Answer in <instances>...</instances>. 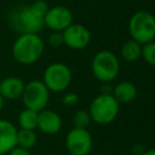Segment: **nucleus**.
Here are the masks:
<instances>
[{
  "instance_id": "1",
  "label": "nucleus",
  "mask_w": 155,
  "mask_h": 155,
  "mask_svg": "<svg viewBox=\"0 0 155 155\" xmlns=\"http://www.w3.org/2000/svg\"><path fill=\"white\" fill-rule=\"evenodd\" d=\"M48 5L45 0H35L29 5L18 6L10 13L8 23L11 28L19 34H39L45 27L44 17Z\"/></svg>"
},
{
  "instance_id": "2",
  "label": "nucleus",
  "mask_w": 155,
  "mask_h": 155,
  "mask_svg": "<svg viewBox=\"0 0 155 155\" xmlns=\"http://www.w3.org/2000/svg\"><path fill=\"white\" fill-rule=\"evenodd\" d=\"M45 51V42L39 34L25 33L19 34L12 45L13 59L23 65L36 63Z\"/></svg>"
},
{
  "instance_id": "3",
  "label": "nucleus",
  "mask_w": 155,
  "mask_h": 155,
  "mask_svg": "<svg viewBox=\"0 0 155 155\" xmlns=\"http://www.w3.org/2000/svg\"><path fill=\"white\" fill-rule=\"evenodd\" d=\"M119 110L120 103L111 93H99L91 101L87 111L92 122L97 125H108L117 117Z\"/></svg>"
},
{
  "instance_id": "4",
  "label": "nucleus",
  "mask_w": 155,
  "mask_h": 155,
  "mask_svg": "<svg viewBox=\"0 0 155 155\" xmlns=\"http://www.w3.org/2000/svg\"><path fill=\"white\" fill-rule=\"evenodd\" d=\"M91 70L98 81L109 84L116 79L120 73V61L114 52L109 50H101L92 58Z\"/></svg>"
},
{
  "instance_id": "5",
  "label": "nucleus",
  "mask_w": 155,
  "mask_h": 155,
  "mask_svg": "<svg viewBox=\"0 0 155 155\" xmlns=\"http://www.w3.org/2000/svg\"><path fill=\"white\" fill-rule=\"evenodd\" d=\"M131 39L140 45L155 40V16L149 11H137L128 21Z\"/></svg>"
},
{
  "instance_id": "6",
  "label": "nucleus",
  "mask_w": 155,
  "mask_h": 155,
  "mask_svg": "<svg viewBox=\"0 0 155 155\" xmlns=\"http://www.w3.org/2000/svg\"><path fill=\"white\" fill-rule=\"evenodd\" d=\"M73 74L70 68L62 63L54 62L46 67L42 74V82L50 92H64L71 84Z\"/></svg>"
},
{
  "instance_id": "7",
  "label": "nucleus",
  "mask_w": 155,
  "mask_h": 155,
  "mask_svg": "<svg viewBox=\"0 0 155 155\" xmlns=\"http://www.w3.org/2000/svg\"><path fill=\"white\" fill-rule=\"evenodd\" d=\"M21 99L24 108L39 113L46 109L50 101V91L41 80H31L25 84Z\"/></svg>"
},
{
  "instance_id": "8",
  "label": "nucleus",
  "mask_w": 155,
  "mask_h": 155,
  "mask_svg": "<svg viewBox=\"0 0 155 155\" xmlns=\"http://www.w3.org/2000/svg\"><path fill=\"white\" fill-rule=\"evenodd\" d=\"M93 139L87 128L73 127L65 136V149L69 155H90Z\"/></svg>"
},
{
  "instance_id": "9",
  "label": "nucleus",
  "mask_w": 155,
  "mask_h": 155,
  "mask_svg": "<svg viewBox=\"0 0 155 155\" xmlns=\"http://www.w3.org/2000/svg\"><path fill=\"white\" fill-rule=\"evenodd\" d=\"M73 23V12L62 5L48 7L45 17L44 24L52 31H63Z\"/></svg>"
},
{
  "instance_id": "10",
  "label": "nucleus",
  "mask_w": 155,
  "mask_h": 155,
  "mask_svg": "<svg viewBox=\"0 0 155 155\" xmlns=\"http://www.w3.org/2000/svg\"><path fill=\"white\" fill-rule=\"evenodd\" d=\"M64 45L71 50H82L91 42V33L84 24L71 23L62 31Z\"/></svg>"
},
{
  "instance_id": "11",
  "label": "nucleus",
  "mask_w": 155,
  "mask_h": 155,
  "mask_svg": "<svg viewBox=\"0 0 155 155\" xmlns=\"http://www.w3.org/2000/svg\"><path fill=\"white\" fill-rule=\"evenodd\" d=\"M63 125L61 115L51 109H44L38 114L36 128L45 134H56L61 131Z\"/></svg>"
},
{
  "instance_id": "12",
  "label": "nucleus",
  "mask_w": 155,
  "mask_h": 155,
  "mask_svg": "<svg viewBox=\"0 0 155 155\" xmlns=\"http://www.w3.org/2000/svg\"><path fill=\"white\" fill-rule=\"evenodd\" d=\"M25 82L18 76H6L0 82V96L4 101H16L22 97Z\"/></svg>"
},
{
  "instance_id": "13",
  "label": "nucleus",
  "mask_w": 155,
  "mask_h": 155,
  "mask_svg": "<svg viewBox=\"0 0 155 155\" xmlns=\"http://www.w3.org/2000/svg\"><path fill=\"white\" fill-rule=\"evenodd\" d=\"M17 130L11 121L0 119V155L8 154L16 147Z\"/></svg>"
},
{
  "instance_id": "14",
  "label": "nucleus",
  "mask_w": 155,
  "mask_h": 155,
  "mask_svg": "<svg viewBox=\"0 0 155 155\" xmlns=\"http://www.w3.org/2000/svg\"><path fill=\"white\" fill-rule=\"evenodd\" d=\"M137 86L132 81H120L117 82L111 91L113 97L119 103H131L137 97Z\"/></svg>"
},
{
  "instance_id": "15",
  "label": "nucleus",
  "mask_w": 155,
  "mask_h": 155,
  "mask_svg": "<svg viewBox=\"0 0 155 155\" xmlns=\"http://www.w3.org/2000/svg\"><path fill=\"white\" fill-rule=\"evenodd\" d=\"M120 53L124 61L128 63H133L138 61L142 56V45L132 39H128L122 44Z\"/></svg>"
},
{
  "instance_id": "16",
  "label": "nucleus",
  "mask_w": 155,
  "mask_h": 155,
  "mask_svg": "<svg viewBox=\"0 0 155 155\" xmlns=\"http://www.w3.org/2000/svg\"><path fill=\"white\" fill-rule=\"evenodd\" d=\"M38 142V136L34 130H17V136H16V147L30 150L36 145Z\"/></svg>"
},
{
  "instance_id": "17",
  "label": "nucleus",
  "mask_w": 155,
  "mask_h": 155,
  "mask_svg": "<svg viewBox=\"0 0 155 155\" xmlns=\"http://www.w3.org/2000/svg\"><path fill=\"white\" fill-rule=\"evenodd\" d=\"M38 111L24 108L18 115V126L22 130H36L38 126Z\"/></svg>"
},
{
  "instance_id": "18",
  "label": "nucleus",
  "mask_w": 155,
  "mask_h": 155,
  "mask_svg": "<svg viewBox=\"0 0 155 155\" xmlns=\"http://www.w3.org/2000/svg\"><path fill=\"white\" fill-rule=\"evenodd\" d=\"M91 122V117L87 110L85 109H79L75 111L73 116V127L76 128H87Z\"/></svg>"
},
{
  "instance_id": "19",
  "label": "nucleus",
  "mask_w": 155,
  "mask_h": 155,
  "mask_svg": "<svg viewBox=\"0 0 155 155\" xmlns=\"http://www.w3.org/2000/svg\"><path fill=\"white\" fill-rule=\"evenodd\" d=\"M140 58H143L144 62L148 63L149 65L155 67V40L142 45V56H140Z\"/></svg>"
},
{
  "instance_id": "20",
  "label": "nucleus",
  "mask_w": 155,
  "mask_h": 155,
  "mask_svg": "<svg viewBox=\"0 0 155 155\" xmlns=\"http://www.w3.org/2000/svg\"><path fill=\"white\" fill-rule=\"evenodd\" d=\"M47 44L53 48H57V47H61L62 45H64L62 31H52L47 38Z\"/></svg>"
},
{
  "instance_id": "21",
  "label": "nucleus",
  "mask_w": 155,
  "mask_h": 155,
  "mask_svg": "<svg viewBox=\"0 0 155 155\" xmlns=\"http://www.w3.org/2000/svg\"><path fill=\"white\" fill-rule=\"evenodd\" d=\"M79 102V94L75 92H67L62 97V103L65 107H73Z\"/></svg>"
},
{
  "instance_id": "22",
  "label": "nucleus",
  "mask_w": 155,
  "mask_h": 155,
  "mask_svg": "<svg viewBox=\"0 0 155 155\" xmlns=\"http://www.w3.org/2000/svg\"><path fill=\"white\" fill-rule=\"evenodd\" d=\"M8 155H31V153H30V150H27V149H23L19 147H15L8 153Z\"/></svg>"
},
{
  "instance_id": "23",
  "label": "nucleus",
  "mask_w": 155,
  "mask_h": 155,
  "mask_svg": "<svg viewBox=\"0 0 155 155\" xmlns=\"http://www.w3.org/2000/svg\"><path fill=\"white\" fill-rule=\"evenodd\" d=\"M142 155H155V148L153 149H148V150H144V153Z\"/></svg>"
},
{
  "instance_id": "24",
  "label": "nucleus",
  "mask_w": 155,
  "mask_h": 155,
  "mask_svg": "<svg viewBox=\"0 0 155 155\" xmlns=\"http://www.w3.org/2000/svg\"><path fill=\"white\" fill-rule=\"evenodd\" d=\"M4 102H5V101H4V98L0 96V111L2 110V107H4Z\"/></svg>"
},
{
  "instance_id": "25",
  "label": "nucleus",
  "mask_w": 155,
  "mask_h": 155,
  "mask_svg": "<svg viewBox=\"0 0 155 155\" xmlns=\"http://www.w3.org/2000/svg\"><path fill=\"white\" fill-rule=\"evenodd\" d=\"M1 79H2V78H1V74H0V82H1Z\"/></svg>"
}]
</instances>
